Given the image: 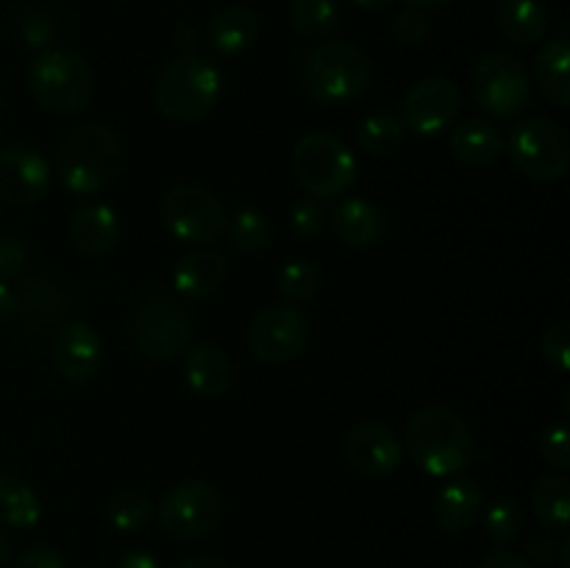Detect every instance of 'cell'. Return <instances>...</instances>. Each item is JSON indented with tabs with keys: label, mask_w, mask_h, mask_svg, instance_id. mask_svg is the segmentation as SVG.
I'll list each match as a JSON object with an SVG mask.
<instances>
[{
	"label": "cell",
	"mask_w": 570,
	"mask_h": 568,
	"mask_svg": "<svg viewBox=\"0 0 570 568\" xmlns=\"http://www.w3.org/2000/svg\"><path fill=\"white\" fill-rule=\"evenodd\" d=\"M429 28H432V22H429L426 9L406 6V9H401L399 17H395L393 31H395V37H399V42L421 45L423 39L429 37Z\"/></svg>",
	"instance_id": "cell-38"
},
{
	"label": "cell",
	"mask_w": 570,
	"mask_h": 568,
	"mask_svg": "<svg viewBox=\"0 0 570 568\" xmlns=\"http://www.w3.org/2000/svg\"><path fill=\"white\" fill-rule=\"evenodd\" d=\"M462 95L456 84L443 76H429L417 81L401 104V123L421 137H434L445 131L460 117Z\"/></svg>",
	"instance_id": "cell-13"
},
{
	"label": "cell",
	"mask_w": 570,
	"mask_h": 568,
	"mask_svg": "<svg viewBox=\"0 0 570 568\" xmlns=\"http://www.w3.org/2000/svg\"><path fill=\"white\" fill-rule=\"evenodd\" d=\"M126 165L122 143L109 126H76L56 150V176L72 195H98L117 182Z\"/></svg>",
	"instance_id": "cell-1"
},
{
	"label": "cell",
	"mask_w": 570,
	"mask_h": 568,
	"mask_svg": "<svg viewBox=\"0 0 570 568\" xmlns=\"http://www.w3.org/2000/svg\"><path fill=\"white\" fill-rule=\"evenodd\" d=\"M42 518L39 496L14 473H0V523L11 529H33Z\"/></svg>",
	"instance_id": "cell-27"
},
{
	"label": "cell",
	"mask_w": 570,
	"mask_h": 568,
	"mask_svg": "<svg viewBox=\"0 0 570 568\" xmlns=\"http://www.w3.org/2000/svg\"><path fill=\"white\" fill-rule=\"evenodd\" d=\"M120 217L106 204L81 206L70 221L72 245L87 256H104L115 251V245L120 243Z\"/></svg>",
	"instance_id": "cell-21"
},
{
	"label": "cell",
	"mask_w": 570,
	"mask_h": 568,
	"mask_svg": "<svg viewBox=\"0 0 570 568\" xmlns=\"http://www.w3.org/2000/svg\"><path fill=\"white\" fill-rule=\"evenodd\" d=\"M195 323L187 306L167 295H148L131 321L134 343L150 360H173L193 345Z\"/></svg>",
	"instance_id": "cell-10"
},
{
	"label": "cell",
	"mask_w": 570,
	"mask_h": 568,
	"mask_svg": "<svg viewBox=\"0 0 570 568\" xmlns=\"http://www.w3.org/2000/svg\"><path fill=\"white\" fill-rule=\"evenodd\" d=\"M53 187V170L39 150L11 145L0 150V200L9 206H33Z\"/></svg>",
	"instance_id": "cell-14"
},
{
	"label": "cell",
	"mask_w": 570,
	"mask_h": 568,
	"mask_svg": "<svg viewBox=\"0 0 570 568\" xmlns=\"http://www.w3.org/2000/svg\"><path fill=\"white\" fill-rule=\"evenodd\" d=\"M560 546L549 538V535H538V538L529 540V562H540V566H549L554 562Z\"/></svg>",
	"instance_id": "cell-42"
},
{
	"label": "cell",
	"mask_w": 570,
	"mask_h": 568,
	"mask_svg": "<svg viewBox=\"0 0 570 568\" xmlns=\"http://www.w3.org/2000/svg\"><path fill=\"white\" fill-rule=\"evenodd\" d=\"M226 278V256L220 251L209 248H195L187 256H181V262L173 271V287L184 295V298H209L212 293H217Z\"/></svg>",
	"instance_id": "cell-20"
},
{
	"label": "cell",
	"mask_w": 570,
	"mask_h": 568,
	"mask_svg": "<svg viewBox=\"0 0 570 568\" xmlns=\"http://www.w3.org/2000/svg\"><path fill=\"white\" fill-rule=\"evenodd\" d=\"M540 451H543L546 460L551 466H557L560 471L570 468V432L566 423H554L551 429H546L543 438H540Z\"/></svg>",
	"instance_id": "cell-39"
},
{
	"label": "cell",
	"mask_w": 570,
	"mask_h": 568,
	"mask_svg": "<svg viewBox=\"0 0 570 568\" xmlns=\"http://www.w3.org/2000/svg\"><path fill=\"white\" fill-rule=\"evenodd\" d=\"M31 265V248L14 234H0V282H9L26 273Z\"/></svg>",
	"instance_id": "cell-36"
},
{
	"label": "cell",
	"mask_w": 570,
	"mask_h": 568,
	"mask_svg": "<svg viewBox=\"0 0 570 568\" xmlns=\"http://www.w3.org/2000/svg\"><path fill=\"white\" fill-rule=\"evenodd\" d=\"M473 98L493 120H515L532 106L527 65L510 53H488L473 67Z\"/></svg>",
	"instance_id": "cell-8"
},
{
	"label": "cell",
	"mask_w": 570,
	"mask_h": 568,
	"mask_svg": "<svg viewBox=\"0 0 570 568\" xmlns=\"http://www.w3.org/2000/svg\"><path fill=\"white\" fill-rule=\"evenodd\" d=\"M484 529L495 543L507 546L521 535L523 510L515 499H495L484 512Z\"/></svg>",
	"instance_id": "cell-34"
},
{
	"label": "cell",
	"mask_w": 570,
	"mask_h": 568,
	"mask_svg": "<svg viewBox=\"0 0 570 568\" xmlns=\"http://www.w3.org/2000/svg\"><path fill=\"white\" fill-rule=\"evenodd\" d=\"M499 31L512 45H538L549 31V11L540 0H501L499 3Z\"/></svg>",
	"instance_id": "cell-26"
},
{
	"label": "cell",
	"mask_w": 570,
	"mask_h": 568,
	"mask_svg": "<svg viewBox=\"0 0 570 568\" xmlns=\"http://www.w3.org/2000/svg\"><path fill=\"white\" fill-rule=\"evenodd\" d=\"M532 512L551 532H566L570 523V484L562 477H543L532 490Z\"/></svg>",
	"instance_id": "cell-28"
},
{
	"label": "cell",
	"mask_w": 570,
	"mask_h": 568,
	"mask_svg": "<svg viewBox=\"0 0 570 568\" xmlns=\"http://www.w3.org/2000/svg\"><path fill=\"white\" fill-rule=\"evenodd\" d=\"M343 454L365 477H390L404 462V440L384 423H360L345 438Z\"/></svg>",
	"instance_id": "cell-16"
},
{
	"label": "cell",
	"mask_w": 570,
	"mask_h": 568,
	"mask_svg": "<svg viewBox=\"0 0 570 568\" xmlns=\"http://www.w3.org/2000/svg\"><path fill=\"white\" fill-rule=\"evenodd\" d=\"M17 312V293L6 282H0V323L9 321Z\"/></svg>",
	"instance_id": "cell-44"
},
{
	"label": "cell",
	"mask_w": 570,
	"mask_h": 568,
	"mask_svg": "<svg viewBox=\"0 0 570 568\" xmlns=\"http://www.w3.org/2000/svg\"><path fill=\"white\" fill-rule=\"evenodd\" d=\"M161 223L184 245L204 248L226 232V209L215 193L198 184H178L161 198Z\"/></svg>",
	"instance_id": "cell-9"
},
{
	"label": "cell",
	"mask_w": 570,
	"mask_h": 568,
	"mask_svg": "<svg viewBox=\"0 0 570 568\" xmlns=\"http://www.w3.org/2000/svg\"><path fill=\"white\" fill-rule=\"evenodd\" d=\"M321 290V271L309 259H289L278 273V293L289 306L312 301Z\"/></svg>",
	"instance_id": "cell-33"
},
{
	"label": "cell",
	"mask_w": 570,
	"mask_h": 568,
	"mask_svg": "<svg viewBox=\"0 0 570 568\" xmlns=\"http://www.w3.org/2000/svg\"><path fill=\"white\" fill-rule=\"evenodd\" d=\"M543 356L557 373H568L570 368V323L557 321L543 334Z\"/></svg>",
	"instance_id": "cell-37"
},
{
	"label": "cell",
	"mask_w": 570,
	"mask_h": 568,
	"mask_svg": "<svg viewBox=\"0 0 570 568\" xmlns=\"http://www.w3.org/2000/svg\"><path fill=\"white\" fill-rule=\"evenodd\" d=\"M104 512L106 521H109L117 532H139V529L148 527V521L154 518V505H150V499L142 490L122 488L109 496Z\"/></svg>",
	"instance_id": "cell-30"
},
{
	"label": "cell",
	"mask_w": 570,
	"mask_h": 568,
	"mask_svg": "<svg viewBox=\"0 0 570 568\" xmlns=\"http://www.w3.org/2000/svg\"><path fill=\"white\" fill-rule=\"evenodd\" d=\"M228 243H232L234 251H243V254H259L271 245L273 239V223L265 212L259 209H239L234 212L226 221Z\"/></svg>",
	"instance_id": "cell-29"
},
{
	"label": "cell",
	"mask_w": 570,
	"mask_h": 568,
	"mask_svg": "<svg viewBox=\"0 0 570 568\" xmlns=\"http://www.w3.org/2000/svg\"><path fill=\"white\" fill-rule=\"evenodd\" d=\"M89 568H98V566H89Z\"/></svg>",
	"instance_id": "cell-50"
},
{
	"label": "cell",
	"mask_w": 570,
	"mask_h": 568,
	"mask_svg": "<svg viewBox=\"0 0 570 568\" xmlns=\"http://www.w3.org/2000/svg\"><path fill=\"white\" fill-rule=\"evenodd\" d=\"M406 128L399 115L379 111L360 126V145L373 156H390L404 145Z\"/></svg>",
	"instance_id": "cell-32"
},
{
	"label": "cell",
	"mask_w": 570,
	"mask_h": 568,
	"mask_svg": "<svg viewBox=\"0 0 570 568\" xmlns=\"http://www.w3.org/2000/svg\"><path fill=\"white\" fill-rule=\"evenodd\" d=\"M184 379L198 399H220L232 388L234 368L226 351L212 343L189 345L184 356Z\"/></svg>",
	"instance_id": "cell-17"
},
{
	"label": "cell",
	"mask_w": 570,
	"mask_h": 568,
	"mask_svg": "<svg viewBox=\"0 0 570 568\" xmlns=\"http://www.w3.org/2000/svg\"><path fill=\"white\" fill-rule=\"evenodd\" d=\"M178 568H232L226 560H220V557H212V555H198V557H189V560H184Z\"/></svg>",
	"instance_id": "cell-45"
},
{
	"label": "cell",
	"mask_w": 570,
	"mask_h": 568,
	"mask_svg": "<svg viewBox=\"0 0 570 568\" xmlns=\"http://www.w3.org/2000/svg\"><path fill=\"white\" fill-rule=\"evenodd\" d=\"M306 343H309V317L298 306H267L250 321V354L267 365L295 360L298 354H304Z\"/></svg>",
	"instance_id": "cell-12"
},
{
	"label": "cell",
	"mask_w": 570,
	"mask_h": 568,
	"mask_svg": "<svg viewBox=\"0 0 570 568\" xmlns=\"http://www.w3.org/2000/svg\"><path fill=\"white\" fill-rule=\"evenodd\" d=\"M326 228V209H323V200L317 198H301L295 200L293 209H289V232L298 239H315L317 234Z\"/></svg>",
	"instance_id": "cell-35"
},
{
	"label": "cell",
	"mask_w": 570,
	"mask_h": 568,
	"mask_svg": "<svg viewBox=\"0 0 570 568\" xmlns=\"http://www.w3.org/2000/svg\"><path fill=\"white\" fill-rule=\"evenodd\" d=\"M332 232L337 234L340 243L351 245V248H367L376 245L387 232V217L379 209L373 200L365 198H348L332 212Z\"/></svg>",
	"instance_id": "cell-18"
},
{
	"label": "cell",
	"mask_w": 570,
	"mask_h": 568,
	"mask_svg": "<svg viewBox=\"0 0 570 568\" xmlns=\"http://www.w3.org/2000/svg\"><path fill=\"white\" fill-rule=\"evenodd\" d=\"M14 568H70V566H67L65 555H61L56 546L37 543V546H31V549L22 551Z\"/></svg>",
	"instance_id": "cell-40"
},
{
	"label": "cell",
	"mask_w": 570,
	"mask_h": 568,
	"mask_svg": "<svg viewBox=\"0 0 570 568\" xmlns=\"http://www.w3.org/2000/svg\"><path fill=\"white\" fill-rule=\"evenodd\" d=\"M293 173L301 187L317 200H337L356 182V156L340 137L312 131L295 143Z\"/></svg>",
	"instance_id": "cell-6"
},
{
	"label": "cell",
	"mask_w": 570,
	"mask_h": 568,
	"mask_svg": "<svg viewBox=\"0 0 570 568\" xmlns=\"http://www.w3.org/2000/svg\"><path fill=\"white\" fill-rule=\"evenodd\" d=\"M415 9H440V6H449L451 0H406Z\"/></svg>",
	"instance_id": "cell-48"
},
{
	"label": "cell",
	"mask_w": 570,
	"mask_h": 568,
	"mask_svg": "<svg viewBox=\"0 0 570 568\" xmlns=\"http://www.w3.org/2000/svg\"><path fill=\"white\" fill-rule=\"evenodd\" d=\"M17 312L28 332H48L50 326L65 317L67 301L56 284L48 278H31L20 295H17Z\"/></svg>",
	"instance_id": "cell-25"
},
{
	"label": "cell",
	"mask_w": 570,
	"mask_h": 568,
	"mask_svg": "<svg viewBox=\"0 0 570 568\" xmlns=\"http://www.w3.org/2000/svg\"><path fill=\"white\" fill-rule=\"evenodd\" d=\"M301 81L317 104H348L371 84V59L365 50L343 39L315 45L301 61Z\"/></svg>",
	"instance_id": "cell-4"
},
{
	"label": "cell",
	"mask_w": 570,
	"mask_h": 568,
	"mask_svg": "<svg viewBox=\"0 0 570 568\" xmlns=\"http://www.w3.org/2000/svg\"><path fill=\"white\" fill-rule=\"evenodd\" d=\"M259 39V14L248 6H228L217 11L206 31V45L217 56H239Z\"/></svg>",
	"instance_id": "cell-22"
},
{
	"label": "cell",
	"mask_w": 570,
	"mask_h": 568,
	"mask_svg": "<svg viewBox=\"0 0 570 568\" xmlns=\"http://www.w3.org/2000/svg\"><path fill=\"white\" fill-rule=\"evenodd\" d=\"M534 81H538L540 95L557 109L570 106V42L568 37L551 39L549 45L534 56Z\"/></svg>",
	"instance_id": "cell-23"
},
{
	"label": "cell",
	"mask_w": 570,
	"mask_h": 568,
	"mask_svg": "<svg viewBox=\"0 0 570 568\" xmlns=\"http://www.w3.org/2000/svg\"><path fill=\"white\" fill-rule=\"evenodd\" d=\"M220 92L223 76L215 61L200 53H181L156 78L154 100L167 120L195 123L215 109Z\"/></svg>",
	"instance_id": "cell-3"
},
{
	"label": "cell",
	"mask_w": 570,
	"mask_h": 568,
	"mask_svg": "<svg viewBox=\"0 0 570 568\" xmlns=\"http://www.w3.org/2000/svg\"><path fill=\"white\" fill-rule=\"evenodd\" d=\"M28 89L42 109L53 115H76L92 100L95 76L72 50L48 48L28 67Z\"/></svg>",
	"instance_id": "cell-5"
},
{
	"label": "cell",
	"mask_w": 570,
	"mask_h": 568,
	"mask_svg": "<svg viewBox=\"0 0 570 568\" xmlns=\"http://www.w3.org/2000/svg\"><path fill=\"white\" fill-rule=\"evenodd\" d=\"M9 560H11V543H9V538L0 532V568L9 566Z\"/></svg>",
	"instance_id": "cell-47"
},
{
	"label": "cell",
	"mask_w": 570,
	"mask_h": 568,
	"mask_svg": "<svg viewBox=\"0 0 570 568\" xmlns=\"http://www.w3.org/2000/svg\"><path fill=\"white\" fill-rule=\"evenodd\" d=\"M507 150L512 165L534 182H557L570 167L568 131L546 117H527L515 123L507 137Z\"/></svg>",
	"instance_id": "cell-7"
},
{
	"label": "cell",
	"mask_w": 570,
	"mask_h": 568,
	"mask_svg": "<svg viewBox=\"0 0 570 568\" xmlns=\"http://www.w3.org/2000/svg\"><path fill=\"white\" fill-rule=\"evenodd\" d=\"M117 568H161V566L154 555H148V551L131 549L120 557Z\"/></svg>",
	"instance_id": "cell-43"
},
{
	"label": "cell",
	"mask_w": 570,
	"mask_h": 568,
	"mask_svg": "<svg viewBox=\"0 0 570 568\" xmlns=\"http://www.w3.org/2000/svg\"><path fill=\"white\" fill-rule=\"evenodd\" d=\"M50 356L53 365L67 382L83 384L98 376L104 365V340L98 329L87 321L61 323L50 343Z\"/></svg>",
	"instance_id": "cell-15"
},
{
	"label": "cell",
	"mask_w": 570,
	"mask_h": 568,
	"mask_svg": "<svg viewBox=\"0 0 570 568\" xmlns=\"http://www.w3.org/2000/svg\"><path fill=\"white\" fill-rule=\"evenodd\" d=\"M557 555H560L562 568H570V540H566V543L560 546V551H557Z\"/></svg>",
	"instance_id": "cell-49"
},
{
	"label": "cell",
	"mask_w": 570,
	"mask_h": 568,
	"mask_svg": "<svg viewBox=\"0 0 570 568\" xmlns=\"http://www.w3.org/2000/svg\"><path fill=\"white\" fill-rule=\"evenodd\" d=\"M449 150L454 159H460L468 167H488L504 154V137H501L499 126L484 117H471L456 126H451Z\"/></svg>",
	"instance_id": "cell-19"
},
{
	"label": "cell",
	"mask_w": 570,
	"mask_h": 568,
	"mask_svg": "<svg viewBox=\"0 0 570 568\" xmlns=\"http://www.w3.org/2000/svg\"><path fill=\"white\" fill-rule=\"evenodd\" d=\"M406 449L429 477H456L476 457L473 434L460 412L449 407H421L406 423Z\"/></svg>",
	"instance_id": "cell-2"
},
{
	"label": "cell",
	"mask_w": 570,
	"mask_h": 568,
	"mask_svg": "<svg viewBox=\"0 0 570 568\" xmlns=\"http://www.w3.org/2000/svg\"><path fill=\"white\" fill-rule=\"evenodd\" d=\"M223 518V496L200 479L178 482L161 496L159 523L178 540H198L209 535Z\"/></svg>",
	"instance_id": "cell-11"
},
{
	"label": "cell",
	"mask_w": 570,
	"mask_h": 568,
	"mask_svg": "<svg viewBox=\"0 0 570 568\" xmlns=\"http://www.w3.org/2000/svg\"><path fill=\"white\" fill-rule=\"evenodd\" d=\"M482 516V488L473 479L462 477L445 484L434 499V518L445 532H462Z\"/></svg>",
	"instance_id": "cell-24"
},
{
	"label": "cell",
	"mask_w": 570,
	"mask_h": 568,
	"mask_svg": "<svg viewBox=\"0 0 570 568\" xmlns=\"http://www.w3.org/2000/svg\"><path fill=\"white\" fill-rule=\"evenodd\" d=\"M289 22L304 39H326L340 22L337 0H293Z\"/></svg>",
	"instance_id": "cell-31"
},
{
	"label": "cell",
	"mask_w": 570,
	"mask_h": 568,
	"mask_svg": "<svg viewBox=\"0 0 570 568\" xmlns=\"http://www.w3.org/2000/svg\"><path fill=\"white\" fill-rule=\"evenodd\" d=\"M479 568H534V562H529L527 557L518 555V551L510 549H495L479 562Z\"/></svg>",
	"instance_id": "cell-41"
},
{
	"label": "cell",
	"mask_w": 570,
	"mask_h": 568,
	"mask_svg": "<svg viewBox=\"0 0 570 568\" xmlns=\"http://www.w3.org/2000/svg\"><path fill=\"white\" fill-rule=\"evenodd\" d=\"M351 3H356L360 9H367V11H382L387 9V6H393V0H351Z\"/></svg>",
	"instance_id": "cell-46"
}]
</instances>
